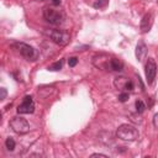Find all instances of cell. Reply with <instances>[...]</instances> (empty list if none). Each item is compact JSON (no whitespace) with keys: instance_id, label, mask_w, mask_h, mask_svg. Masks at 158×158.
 Here are the masks:
<instances>
[{"instance_id":"6da1fadb","label":"cell","mask_w":158,"mask_h":158,"mask_svg":"<svg viewBox=\"0 0 158 158\" xmlns=\"http://www.w3.org/2000/svg\"><path fill=\"white\" fill-rule=\"evenodd\" d=\"M116 136L122 141H136L139 137V132L133 125L122 123L116 130Z\"/></svg>"},{"instance_id":"7a4b0ae2","label":"cell","mask_w":158,"mask_h":158,"mask_svg":"<svg viewBox=\"0 0 158 158\" xmlns=\"http://www.w3.org/2000/svg\"><path fill=\"white\" fill-rule=\"evenodd\" d=\"M43 17L47 22H49L51 25H62L64 22L65 15L62 10H58L53 6H46L43 9Z\"/></svg>"},{"instance_id":"3957f363","label":"cell","mask_w":158,"mask_h":158,"mask_svg":"<svg viewBox=\"0 0 158 158\" xmlns=\"http://www.w3.org/2000/svg\"><path fill=\"white\" fill-rule=\"evenodd\" d=\"M14 47H16V49L20 52V54H21L23 58H26L27 60L35 62V60L38 58V56H40V52H38L36 48H33L32 46L27 44V43H23V42L15 43Z\"/></svg>"},{"instance_id":"277c9868","label":"cell","mask_w":158,"mask_h":158,"mask_svg":"<svg viewBox=\"0 0 158 158\" xmlns=\"http://www.w3.org/2000/svg\"><path fill=\"white\" fill-rule=\"evenodd\" d=\"M10 127L12 128L14 132L19 135H25L30 131V123L27 122L26 118L21 116H15L10 120Z\"/></svg>"},{"instance_id":"5b68a950","label":"cell","mask_w":158,"mask_h":158,"mask_svg":"<svg viewBox=\"0 0 158 158\" xmlns=\"http://www.w3.org/2000/svg\"><path fill=\"white\" fill-rule=\"evenodd\" d=\"M46 33L58 46H65V44H68L69 38H70L69 33L67 31H63V30H49Z\"/></svg>"},{"instance_id":"8992f818","label":"cell","mask_w":158,"mask_h":158,"mask_svg":"<svg viewBox=\"0 0 158 158\" xmlns=\"http://www.w3.org/2000/svg\"><path fill=\"white\" fill-rule=\"evenodd\" d=\"M35 111V102L32 96L26 95L21 102V105H19L17 107V114H32Z\"/></svg>"},{"instance_id":"52a82bcc","label":"cell","mask_w":158,"mask_h":158,"mask_svg":"<svg viewBox=\"0 0 158 158\" xmlns=\"http://www.w3.org/2000/svg\"><path fill=\"white\" fill-rule=\"evenodd\" d=\"M144 72H146L147 83L152 84L154 78H156V74H157V64H156V60L153 58H148L147 59V63H146V67H144Z\"/></svg>"},{"instance_id":"ba28073f","label":"cell","mask_w":158,"mask_h":158,"mask_svg":"<svg viewBox=\"0 0 158 158\" xmlns=\"http://www.w3.org/2000/svg\"><path fill=\"white\" fill-rule=\"evenodd\" d=\"M152 25H153V15H152V12L144 14V16H143L142 20H141V25H139L141 32H142V33L149 32V30L152 28Z\"/></svg>"},{"instance_id":"9c48e42d","label":"cell","mask_w":158,"mask_h":158,"mask_svg":"<svg viewBox=\"0 0 158 158\" xmlns=\"http://www.w3.org/2000/svg\"><path fill=\"white\" fill-rule=\"evenodd\" d=\"M109 62H110V59L105 54L95 56L94 59H93L94 65L98 67V68H100V69H109Z\"/></svg>"},{"instance_id":"30bf717a","label":"cell","mask_w":158,"mask_h":158,"mask_svg":"<svg viewBox=\"0 0 158 158\" xmlns=\"http://www.w3.org/2000/svg\"><path fill=\"white\" fill-rule=\"evenodd\" d=\"M146 56H147V46L143 41H139L136 46V58L137 60L142 62L146 58Z\"/></svg>"},{"instance_id":"8fae6325","label":"cell","mask_w":158,"mask_h":158,"mask_svg":"<svg viewBox=\"0 0 158 158\" xmlns=\"http://www.w3.org/2000/svg\"><path fill=\"white\" fill-rule=\"evenodd\" d=\"M109 68L114 72H121L123 69V62L118 58H111L109 62Z\"/></svg>"},{"instance_id":"7c38bea8","label":"cell","mask_w":158,"mask_h":158,"mask_svg":"<svg viewBox=\"0 0 158 158\" xmlns=\"http://www.w3.org/2000/svg\"><path fill=\"white\" fill-rule=\"evenodd\" d=\"M130 79L126 78V77H117L115 78L114 80V85L116 89H120V90H125V86H126V83Z\"/></svg>"},{"instance_id":"4fadbf2b","label":"cell","mask_w":158,"mask_h":158,"mask_svg":"<svg viewBox=\"0 0 158 158\" xmlns=\"http://www.w3.org/2000/svg\"><path fill=\"white\" fill-rule=\"evenodd\" d=\"M135 106H136V112H137V114H142V112L146 110V104H144L142 100H136Z\"/></svg>"},{"instance_id":"5bb4252c","label":"cell","mask_w":158,"mask_h":158,"mask_svg":"<svg viewBox=\"0 0 158 158\" xmlns=\"http://www.w3.org/2000/svg\"><path fill=\"white\" fill-rule=\"evenodd\" d=\"M109 4V0H95V2L93 4V6L95 9H104Z\"/></svg>"},{"instance_id":"9a60e30c","label":"cell","mask_w":158,"mask_h":158,"mask_svg":"<svg viewBox=\"0 0 158 158\" xmlns=\"http://www.w3.org/2000/svg\"><path fill=\"white\" fill-rule=\"evenodd\" d=\"M62 67H63V60H58V62H54L52 65H49L48 69L52 72H57V70H60Z\"/></svg>"},{"instance_id":"2e32d148","label":"cell","mask_w":158,"mask_h":158,"mask_svg":"<svg viewBox=\"0 0 158 158\" xmlns=\"http://www.w3.org/2000/svg\"><path fill=\"white\" fill-rule=\"evenodd\" d=\"M5 146H6V148H7L9 151H14V149H15V146H16V143H15L14 138H11V137H7V138H6V141H5Z\"/></svg>"},{"instance_id":"e0dca14e","label":"cell","mask_w":158,"mask_h":158,"mask_svg":"<svg viewBox=\"0 0 158 158\" xmlns=\"http://www.w3.org/2000/svg\"><path fill=\"white\" fill-rule=\"evenodd\" d=\"M128 98H130V95H128V91L121 93V94L118 95V101H120V102H126V101L128 100Z\"/></svg>"},{"instance_id":"ac0fdd59","label":"cell","mask_w":158,"mask_h":158,"mask_svg":"<svg viewBox=\"0 0 158 158\" xmlns=\"http://www.w3.org/2000/svg\"><path fill=\"white\" fill-rule=\"evenodd\" d=\"M133 89H135V84H133V81H132V80H128V81L126 83L125 91H132Z\"/></svg>"},{"instance_id":"d6986e66","label":"cell","mask_w":158,"mask_h":158,"mask_svg":"<svg viewBox=\"0 0 158 158\" xmlns=\"http://www.w3.org/2000/svg\"><path fill=\"white\" fill-rule=\"evenodd\" d=\"M77 63H78V58H77V57H70V58L68 59V64H69V67H75Z\"/></svg>"},{"instance_id":"ffe728a7","label":"cell","mask_w":158,"mask_h":158,"mask_svg":"<svg viewBox=\"0 0 158 158\" xmlns=\"http://www.w3.org/2000/svg\"><path fill=\"white\" fill-rule=\"evenodd\" d=\"M6 95H7V91H6V89H5V88H1V89H0V100H4V99H6Z\"/></svg>"},{"instance_id":"44dd1931","label":"cell","mask_w":158,"mask_h":158,"mask_svg":"<svg viewBox=\"0 0 158 158\" xmlns=\"http://www.w3.org/2000/svg\"><path fill=\"white\" fill-rule=\"evenodd\" d=\"M153 126H154V128L158 130V112L153 116Z\"/></svg>"},{"instance_id":"7402d4cb","label":"cell","mask_w":158,"mask_h":158,"mask_svg":"<svg viewBox=\"0 0 158 158\" xmlns=\"http://www.w3.org/2000/svg\"><path fill=\"white\" fill-rule=\"evenodd\" d=\"M91 157H104V158H106L107 156L106 154H102V153H94V154H91Z\"/></svg>"},{"instance_id":"603a6c76","label":"cell","mask_w":158,"mask_h":158,"mask_svg":"<svg viewBox=\"0 0 158 158\" xmlns=\"http://www.w3.org/2000/svg\"><path fill=\"white\" fill-rule=\"evenodd\" d=\"M51 2H52L53 6H58V5H60V0H51Z\"/></svg>"},{"instance_id":"cb8c5ba5","label":"cell","mask_w":158,"mask_h":158,"mask_svg":"<svg viewBox=\"0 0 158 158\" xmlns=\"http://www.w3.org/2000/svg\"><path fill=\"white\" fill-rule=\"evenodd\" d=\"M157 4H158V0H157Z\"/></svg>"},{"instance_id":"d4e9b609","label":"cell","mask_w":158,"mask_h":158,"mask_svg":"<svg viewBox=\"0 0 158 158\" xmlns=\"http://www.w3.org/2000/svg\"><path fill=\"white\" fill-rule=\"evenodd\" d=\"M43 1H44V0H43Z\"/></svg>"}]
</instances>
